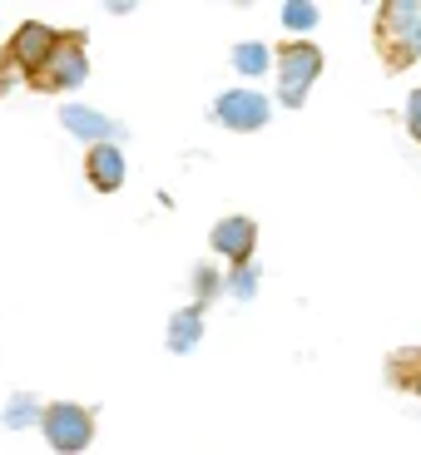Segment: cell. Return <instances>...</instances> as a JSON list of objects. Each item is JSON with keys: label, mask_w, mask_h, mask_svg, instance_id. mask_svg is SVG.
Listing matches in <instances>:
<instances>
[{"label": "cell", "mask_w": 421, "mask_h": 455, "mask_svg": "<svg viewBox=\"0 0 421 455\" xmlns=\"http://www.w3.org/2000/svg\"><path fill=\"white\" fill-rule=\"evenodd\" d=\"M407 134L421 144V90H411V94H407Z\"/></svg>", "instance_id": "cell-18"}, {"label": "cell", "mask_w": 421, "mask_h": 455, "mask_svg": "<svg viewBox=\"0 0 421 455\" xmlns=\"http://www.w3.org/2000/svg\"><path fill=\"white\" fill-rule=\"evenodd\" d=\"M125 154H119V144H100L85 154V183H90L94 194H119L125 188Z\"/></svg>", "instance_id": "cell-9"}, {"label": "cell", "mask_w": 421, "mask_h": 455, "mask_svg": "<svg viewBox=\"0 0 421 455\" xmlns=\"http://www.w3.org/2000/svg\"><path fill=\"white\" fill-rule=\"evenodd\" d=\"M318 20H322V15H318V5H312V0H287V5H283V25H287L293 35H297V30L308 35Z\"/></svg>", "instance_id": "cell-14"}, {"label": "cell", "mask_w": 421, "mask_h": 455, "mask_svg": "<svg viewBox=\"0 0 421 455\" xmlns=\"http://www.w3.org/2000/svg\"><path fill=\"white\" fill-rule=\"evenodd\" d=\"M278 65L273 45H263V40H239L233 45V69H239L243 80H258V75H268V69Z\"/></svg>", "instance_id": "cell-12"}, {"label": "cell", "mask_w": 421, "mask_h": 455, "mask_svg": "<svg viewBox=\"0 0 421 455\" xmlns=\"http://www.w3.org/2000/svg\"><path fill=\"white\" fill-rule=\"evenodd\" d=\"M214 119L233 134H253V129H268L273 119V100L258 90H223L214 100Z\"/></svg>", "instance_id": "cell-5"}, {"label": "cell", "mask_w": 421, "mask_h": 455, "mask_svg": "<svg viewBox=\"0 0 421 455\" xmlns=\"http://www.w3.org/2000/svg\"><path fill=\"white\" fill-rule=\"evenodd\" d=\"M60 124H65V134L85 139L90 148L114 144V139L125 134V129H119V119H109V114L90 109V104H65V109H60Z\"/></svg>", "instance_id": "cell-8"}, {"label": "cell", "mask_w": 421, "mask_h": 455, "mask_svg": "<svg viewBox=\"0 0 421 455\" xmlns=\"http://www.w3.org/2000/svg\"><path fill=\"white\" fill-rule=\"evenodd\" d=\"M40 431H45L50 451L80 455V451H90V445H94V411L80 406V401H50Z\"/></svg>", "instance_id": "cell-4"}, {"label": "cell", "mask_w": 421, "mask_h": 455, "mask_svg": "<svg viewBox=\"0 0 421 455\" xmlns=\"http://www.w3.org/2000/svg\"><path fill=\"white\" fill-rule=\"evenodd\" d=\"M208 248L228 262V267H253V248H258V223L243 213L218 218L214 233H208Z\"/></svg>", "instance_id": "cell-7"}, {"label": "cell", "mask_w": 421, "mask_h": 455, "mask_svg": "<svg viewBox=\"0 0 421 455\" xmlns=\"http://www.w3.org/2000/svg\"><path fill=\"white\" fill-rule=\"evenodd\" d=\"M45 421V406L30 396V391H15L11 401H5V411H0V426L5 431H25V426H40Z\"/></svg>", "instance_id": "cell-13"}, {"label": "cell", "mask_w": 421, "mask_h": 455, "mask_svg": "<svg viewBox=\"0 0 421 455\" xmlns=\"http://www.w3.org/2000/svg\"><path fill=\"white\" fill-rule=\"evenodd\" d=\"M11 60L20 65V75L30 80V75H40V69L50 65V55L60 50V30L55 25H45V20H25L20 30L11 35Z\"/></svg>", "instance_id": "cell-6"}, {"label": "cell", "mask_w": 421, "mask_h": 455, "mask_svg": "<svg viewBox=\"0 0 421 455\" xmlns=\"http://www.w3.org/2000/svg\"><path fill=\"white\" fill-rule=\"evenodd\" d=\"M376 55L387 75H401L421 60V0H382L376 5Z\"/></svg>", "instance_id": "cell-1"}, {"label": "cell", "mask_w": 421, "mask_h": 455, "mask_svg": "<svg viewBox=\"0 0 421 455\" xmlns=\"http://www.w3.org/2000/svg\"><path fill=\"white\" fill-rule=\"evenodd\" d=\"M223 283H228V277L218 273L214 262H198V267H194V292H198V307H204V302H214V297L223 292Z\"/></svg>", "instance_id": "cell-15"}, {"label": "cell", "mask_w": 421, "mask_h": 455, "mask_svg": "<svg viewBox=\"0 0 421 455\" xmlns=\"http://www.w3.org/2000/svg\"><path fill=\"white\" fill-rule=\"evenodd\" d=\"M417 401H421V387H417Z\"/></svg>", "instance_id": "cell-19"}, {"label": "cell", "mask_w": 421, "mask_h": 455, "mask_svg": "<svg viewBox=\"0 0 421 455\" xmlns=\"http://www.w3.org/2000/svg\"><path fill=\"white\" fill-rule=\"evenodd\" d=\"M387 387L417 396V387H421V347H397V352L387 356Z\"/></svg>", "instance_id": "cell-11"}, {"label": "cell", "mask_w": 421, "mask_h": 455, "mask_svg": "<svg viewBox=\"0 0 421 455\" xmlns=\"http://www.w3.org/2000/svg\"><path fill=\"white\" fill-rule=\"evenodd\" d=\"M198 337H204V307L198 302H189V307H179L169 317V331H164V347H169L174 356H189L198 347Z\"/></svg>", "instance_id": "cell-10"}, {"label": "cell", "mask_w": 421, "mask_h": 455, "mask_svg": "<svg viewBox=\"0 0 421 455\" xmlns=\"http://www.w3.org/2000/svg\"><path fill=\"white\" fill-rule=\"evenodd\" d=\"M318 75H322V50L312 40H287V45H278V100L287 109H303V100L318 84Z\"/></svg>", "instance_id": "cell-2"}, {"label": "cell", "mask_w": 421, "mask_h": 455, "mask_svg": "<svg viewBox=\"0 0 421 455\" xmlns=\"http://www.w3.org/2000/svg\"><path fill=\"white\" fill-rule=\"evenodd\" d=\"M223 287H228L233 297H239V302H248V297H253V287H258V273H253V267H233Z\"/></svg>", "instance_id": "cell-16"}, {"label": "cell", "mask_w": 421, "mask_h": 455, "mask_svg": "<svg viewBox=\"0 0 421 455\" xmlns=\"http://www.w3.org/2000/svg\"><path fill=\"white\" fill-rule=\"evenodd\" d=\"M85 40L90 35L85 30H69V35H60V50L50 55V65L40 69V75H30V90H40V94H65V90H80L85 80H90V55H85Z\"/></svg>", "instance_id": "cell-3"}, {"label": "cell", "mask_w": 421, "mask_h": 455, "mask_svg": "<svg viewBox=\"0 0 421 455\" xmlns=\"http://www.w3.org/2000/svg\"><path fill=\"white\" fill-rule=\"evenodd\" d=\"M20 80H25V75H20V65H15V60H11V50L0 45V94H11V90H15V84H20Z\"/></svg>", "instance_id": "cell-17"}]
</instances>
